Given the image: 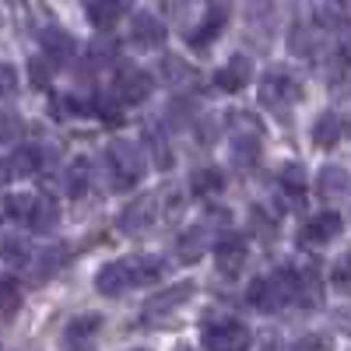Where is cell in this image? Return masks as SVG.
Wrapping results in <instances>:
<instances>
[{"label":"cell","instance_id":"1","mask_svg":"<svg viewBox=\"0 0 351 351\" xmlns=\"http://www.w3.org/2000/svg\"><path fill=\"white\" fill-rule=\"evenodd\" d=\"M295 291H299V274L295 271H274L267 278H256L246 291V299L260 313H278L288 299H295Z\"/></svg>","mask_w":351,"mask_h":351},{"label":"cell","instance_id":"2","mask_svg":"<svg viewBox=\"0 0 351 351\" xmlns=\"http://www.w3.org/2000/svg\"><path fill=\"white\" fill-rule=\"evenodd\" d=\"M204 348L208 351H246L250 348V330L239 319H211L204 324Z\"/></svg>","mask_w":351,"mask_h":351},{"label":"cell","instance_id":"3","mask_svg":"<svg viewBox=\"0 0 351 351\" xmlns=\"http://www.w3.org/2000/svg\"><path fill=\"white\" fill-rule=\"evenodd\" d=\"M109 165H112V183L116 186H134L144 172L141 152L134 148L130 141H116L109 148Z\"/></svg>","mask_w":351,"mask_h":351},{"label":"cell","instance_id":"4","mask_svg":"<svg viewBox=\"0 0 351 351\" xmlns=\"http://www.w3.org/2000/svg\"><path fill=\"white\" fill-rule=\"evenodd\" d=\"M302 99V84L291 77V74H281V71H267L260 77V102L263 106H288V102H299Z\"/></svg>","mask_w":351,"mask_h":351},{"label":"cell","instance_id":"5","mask_svg":"<svg viewBox=\"0 0 351 351\" xmlns=\"http://www.w3.org/2000/svg\"><path fill=\"white\" fill-rule=\"evenodd\" d=\"M341 228H344V218L337 211H324V215H316V218L306 221L299 239H302V246H324V243L341 236Z\"/></svg>","mask_w":351,"mask_h":351},{"label":"cell","instance_id":"6","mask_svg":"<svg viewBox=\"0 0 351 351\" xmlns=\"http://www.w3.org/2000/svg\"><path fill=\"white\" fill-rule=\"evenodd\" d=\"M152 95V77L137 71V67H123L120 77H116V99H120L123 106H137Z\"/></svg>","mask_w":351,"mask_h":351},{"label":"cell","instance_id":"7","mask_svg":"<svg viewBox=\"0 0 351 351\" xmlns=\"http://www.w3.org/2000/svg\"><path fill=\"white\" fill-rule=\"evenodd\" d=\"M95 288L102 295H120V291L134 288V267H130V256L127 260H112L95 274Z\"/></svg>","mask_w":351,"mask_h":351},{"label":"cell","instance_id":"8","mask_svg":"<svg viewBox=\"0 0 351 351\" xmlns=\"http://www.w3.org/2000/svg\"><path fill=\"white\" fill-rule=\"evenodd\" d=\"M190 299H193V281H180L176 288H165V291H158L155 299H148V306H144V316L158 319V316H165V313H172V309H180V306L190 302Z\"/></svg>","mask_w":351,"mask_h":351},{"label":"cell","instance_id":"9","mask_svg":"<svg viewBox=\"0 0 351 351\" xmlns=\"http://www.w3.org/2000/svg\"><path fill=\"white\" fill-rule=\"evenodd\" d=\"M253 77V64H250V56H232V60L225 67L215 71V84L221 88V92H243V88L250 84Z\"/></svg>","mask_w":351,"mask_h":351},{"label":"cell","instance_id":"10","mask_svg":"<svg viewBox=\"0 0 351 351\" xmlns=\"http://www.w3.org/2000/svg\"><path fill=\"white\" fill-rule=\"evenodd\" d=\"M215 260L221 274H239L246 263V239L243 236H221L215 246Z\"/></svg>","mask_w":351,"mask_h":351},{"label":"cell","instance_id":"11","mask_svg":"<svg viewBox=\"0 0 351 351\" xmlns=\"http://www.w3.org/2000/svg\"><path fill=\"white\" fill-rule=\"evenodd\" d=\"M225 21H228V11H225L221 4H215L208 14L200 18V28H197V32H190V46H193V49L211 46V43L225 32Z\"/></svg>","mask_w":351,"mask_h":351},{"label":"cell","instance_id":"12","mask_svg":"<svg viewBox=\"0 0 351 351\" xmlns=\"http://www.w3.org/2000/svg\"><path fill=\"white\" fill-rule=\"evenodd\" d=\"M130 39L144 49H158L165 43V25L155 18V14H137L130 21Z\"/></svg>","mask_w":351,"mask_h":351},{"label":"cell","instance_id":"13","mask_svg":"<svg viewBox=\"0 0 351 351\" xmlns=\"http://www.w3.org/2000/svg\"><path fill=\"white\" fill-rule=\"evenodd\" d=\"M152 215H155V200L152 197H137L127 204V211L120 215V228L127 232V236H137V232H144L152 225Z\"/></svg>","mask_w":351,"mask_h":351},{"label":"cell","instance_id":"14","mask_svg":"<svg viewBox=\"0 0 351 351\" xmlns=\"http://www.w3.org/2000/svg\"><path fill=\"white\" fill-rule=\"evenodd\" d=\"M130 8H134V0H92V4H88V18H92L95 28L106 32V28H112Z\"/></svg>","mask_w":351,"mask_h":351},{"label":"cell","instance_id":"15","mask_svg":"<svg viewBox=\"0 0 351 351\" xmlns=\"http://www.w3.org/2000/svg\"><path fill=\"white\" fill-rule=\"evenodd\" d=\"M74 36L71 32H64V28H46L43 32V49H46V56L53 64H64V60H71L74 56Z\"/></svg>","mask_w":351,"mask_h":351},{"label":"cell","instance_id":"16","mask_svg":"<svg viewBox=\"0 0 351 351\" xmlns=\"http://www.w3.org/2000/svg\"><path fill=\"white\" fill-rule=\"evenodd\" d=\"M204 228L200 225H193V228H186L180 239H176V260L180 263H193V260H200L204 256Z\"/></svg>","mask_w":351,"mask_h":351},{"label":"cell","instance_id":"17","mask_svg":"<svg viewBox=\"0 0 351 351\" xmlns=\"http://www.w3.org/2000/svg\"><path fill=\"white\" fill-rule=\"evenodd\" d=\"M348 186H351V176H348L344 165H327V169H319V176H316V190L324 197L344 193Z\"/></svg>","mask_w":351,"mask_h":351},{"label":"cell","instance_id":"18","mask_svg":"<svg viewBox=\"0 0 351 351\" xmlns=\"http://www.w3.org/2000/svg\"><path fill=\"white\" fill-rule=\"evenodd\" d=\"M341 120L334 112H324V116H316V123H313V144L316 148H334V144L341 141Z\"/></svg>","mask_w":351,"mask_h":351},{"label":"cell","instance_id":"19","mask_svg":"<svg viewBox=\"0 0 351 351\" xmlns=\"http://www.w3.org/2000/svg\"><path fill=\"white\" fill-rule=\"evenodd\" d=\"M221 186H225V176H221V169H215V165L193 169V176H190V190H193L197 197H211V193H218Z\"/></svg>","mask_w":351,"mask_h":351},{"label":"cell","instance_id":"20","mask_svg":"<svg viewBox=\"0 0 351 351\" xmlns=\"http://www.w3.org/2000/svg\"><path fill=\"white\" fill-rule=\"evenodd\" d=\"M56 218H60V208H56V200H53V197H39V200H36V208H32V218H28V225L46 236V232L56 228Z\"/></svg>","mask_w":351,"mask_h":351},{"label":"cell","instance_id":"21","mask_svg":"<svg viewBox=\"0 0 351 351\" xmlns=\"http://www.w3.org/2000/svg\"><path fill=\"white\" fill-rule=\"evenodd\" d=\"M232 155L250 165L260 155V130H232Z\"/></svg>","mask_w":351,"mask_h":351},{"label":"cell","instance_id":"22","mask_svg":"<svg viewBox=\"0 0 351 351\" xmlns=\"http://www.w3.org/2000/svg\"><path fill=\"white\" fill-rule=\"evenodd\" d=\"M88 186H92V165H88L84 158H74L67 165V193L77 200V197L88 193Z\"/></svg>","mask_w":351,"mask_h":351},{"label":"cell","instance_id":"23","mask_svg":"<svg viewBox=\"0 0 351 351\" xmlns=\"http://www.w3.org/2000/svg\"><path fill=\"white\" fill-rule=\"evenodd\" d=\"M130 267H134V285H148V281L162 278L165 260L162 256H130Z\"/></svg>","mask_w":351,"mask_h":351},{"label":"cell","instance_id":"24","mask_svg":"<svg viewBox=\"0 0 351 351\" xmlns=\"http://www.w3.org/2000/svg\"><path fill=\"white\" fill-rule=\"evenodd\" d=\"M295 299H299L302 306H309V309L324 302V288H319V278H316L313 267L299 274V291H295Z\"/></svg>","mask_w":351,"mask_h":351},{"label":"cell","instance_id":"25","mask_svg":"<svg viewBox=\"0 0 351 351\" xmlns=\"http://www.w3.org/2000/svg\"><path fill=\"white\" fill-rule=\"evenodd\" d=\"M102 327V316H95V313H88V316H77V319H71V324H67V341L71 344H84L88 337H92L95 330Z\"/></svg>","mask_w":351,"mask_h":351},{"label":"cell","instance_id":"26","mask_svg":"<svg viewBox=\"0 0 351 351\" xmlns=\"http://www.w3.org/2000/svg\"><path fill=\"white\" fill-rule=\"evenodd\" d=\"M250 232H253L260 243H274V239H278V221L263 211V208H253V211H250Z\"/></svg>","mask_w":351,"mask_h":351},{"label":"cell","instance_id":"27","mask_svg":"<svg viewBox=\"0 0 351 351\" xmlns=\"http://www.w3.org/2000/svg\"><path fill=\"white\" fill-rule=\"evenodd\" d=\"M36 169H39V148H18L11 155L8 176H32Z\"/></svg>","mask_w":351,"mask_h":351},{"label":"cell","instance_id":"28","mask_svg":"<svg viewBox=\"0 0 351 351\" xmlns=\"http://www.w3.org/2000/svg\"><path fill=\"white\" fill-rule=\"evenodd\" d=\"M281 186L295 197L299 204H302V190H306V169L299 165V162H288L285 169H281Z\"/></svg>","mask_w":351,"mask_h":351},{"label":"cell","instance_id":"29","mask_svg":"<svg viewBox=\"0 0 351 351\" xmlns=\"http://www.w3.org/2000/svg\"><path fill=\"white\" fill-rule=\"evenodd\" d=\"M32 208H36V197H25V193H11L4 200V215L14 221H28L32 218Z\"/></svg>","mask_w":351,"mask_h":351},{"label":"cell","instance_id":"30","mask_svg":"<svg viewBox=\"0 0 351 351\" xmlns=\"http://www.w3.org/2000/svg\"><path fill=\"white\" fill-rule=\"evenodd\" d=\"M330 285H334L337 291H344V295H351V253H348V256H341V260L334 263V271H330Z\"/></svg>","mask_w":351,"mask_h":351},{"label":"cell","instance_id":"31","mask_svg":"<svg viewBox=\"0 0 351 351\" xmlns=\"http://www.w3.org/2000/svg\"><path fill=\"white\" fill-rule=\"evenodd\" d=\"M21 302V291L14 281H0V316H11Z\"/></svg>","mask_w":351,"mask_h":351},{"label":"cell","instance_id":"32","mask_svg":"<svg viewBox=\"0 0 351 351\" xmlns=\"http://www.w3.org/2000/svg\"><path fill=\"white\" fill-rule=\"evenodd\" d=\"M0 256H4L8 263H25V260H28V246H25L21 239H8L4 250H0Z\"/></svg>","mask_w":351,"mask_h":351},{"label":"cell","instance_id":"33","mask_svg":"<svg viewBox=\"0 0 351 351\" xmlns=\"http://www.w3.org/2000/svg\"><path fill=\"white\" fill-rule=\"evenodd\" d=\"M67 260V250H49L46 253V260H43V267H39V278H49L56 267H60V263Z\"/></svg>","mask_w":351,"mask_h":351},{"label":"cell","instance_id":"34","mask_svg":"<svg viewBox=\"0 0 351 351\" xmlns=\"http://www.w3.org/2000/svg\"><path fill=\"white\" fill-rule=\"evenodd\" d=\"M18 88V71L11 64H0V95H11Z\"/></svg>","mask_w":351,"mask_h":351},{"label":"cell","instance_id":"35","mask_svg":"<svg viewBox=\"0 0 351 351\" xmlns=\"http://www.w3.org/2000/svg\"><path fill=\"white\" fill-rule=\"evenodd\" d=\"M28 74H32V84H39V88L49 81V77H46V64H43V60H32V64H28Z\"/></svg>","mask_w":351,"mask_h":351},{"label":"cell","instance_id":"36","mask_svg":"<svg viewBox=\"0 0 351 351\" xmlns=\"http://www.w3.org/2000/svg\"><path fill=\"white\" fill-rule=\"evenodd\" d=\"M14 130H18L14 116H0V137H14Z\"/></svg>","mask_w":351,"mask_h":351},{"label":"cell","instance_id":"37","mask_svg":"<svg viewBox=\"0 0 351 351\" xmlns=\"http://www.w3.org/2000/svg\"><path fill=\"white\" fill-rule=\"evenodd\" d=\"M341 56L351 64V36H344V43H341Z\"/></svg>","mask_w":351,"mask_h":351},{"label":"cell","instance_id":"38","mask_svg":"<svg viewBox=\"0 0 351 351\" xmlns=\"http://www.w3.org/2000/svg\"><path fill=\"white\" fill-rule=\"evenodd\" d=\"M263 351H278V348H274V344H267V348H263Z\"/></svg>","mask_w":351,"mask_h":351},{"label":"cell","instance_id":"39","mask_svg":"<svg viewBox=\"0 0 351 351\" xmlns=\"http://www.w3.org/2000/svg\"><path fill=\"white\" fill-rule=\"evenodd\" d=\"M134 351H144V348H134Z\"/></svg>","mask_w":351,"mask_h":351}]
</instances>
